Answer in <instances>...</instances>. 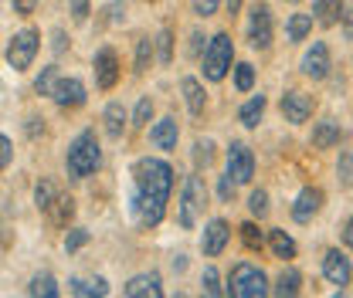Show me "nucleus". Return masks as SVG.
Masks as SVG:
<instances>
[{
    "mask_svg": "<svg viewBox=\"0 0 353 298\" xmlns=\"http://www.w3.org/2000/svg\"><path fill=\"white\" fill-rule=\"evenodd\" d=\"M132 183H136L132 211L139 217V224L157 227V224L163 220V213H167V204H170L174 167H170L167 160L143 156V160H136V167H132Z\"/></svg>",
    "mask_w": 353,
    "mask_h": 298,
    "instance_id": "1",
    "label": "nucleus"
},
{
    "mask_svg": "<svg viewBox=\"0 0 353 298\" xmlns=\"http://www.w3.org/2000/svg\"><path fill=\"white\" fill-rule=\"evenodd\" d=\"M65 167H68V176H72V180H85V176H92V173L102 167V149H99V139H95L92 129L79 132V136L72 139L68 156H65Z\"/></svg>",
    "mask_w": 353,
    "mask_h": 298,
    "instance_id": "2",
    "label": "nucleus"
},
{
    "mask_svg": "<svg viewBox=\"0 0 353 298\" xmlns=\"http://www.w3.org/2000/svg\"><path fill=\"white\" fill-rule=\"evenodd\" d=\"M268 292H272V288H268V278H265L262 268H255V264H248V261H241V264L231 268V275H228V295L265 298Z\"/></svg>",
    "mask_w": 353,
    "mask_h": 298,
    "instance_id": "3",
    "label": "nucleus"
},
{
    "mask_svg": "<svg viewBox=\"0 0 353 298\" xmlns=\"http://www.w3.org/2000/svg\"><path fill=\"white\" fill-rule=\"evenodd\" d=\"M231 61H234L231 34H228V31H218V34L208 41V47H204V78H208V82H224Z\"/></svg>",
    "mask_w": 353,
    "mask_h": 298,
    "instance_id": "4",
    "label": "nucleus"
},
{
    "mask_svg": "<svg viewBox=\"0 0 353 298\" xmlns=\"http://www.w3.org/2000/svg\"><path fill=\"white\" fill-rule=\"evenodd\" d=\"M208 207V183L201 180V176H187L183 180V193H180V211H176V217H180V227H194L197 224V213Z\"/></svg>",
    "mask_w": 353,
    "mask_h": 298,
    "instance_id": "5",
    "label": "nucleus"
},
{
    "mask_svg": "<svg viewBox=\"0 0 353 298\" xmlns=\"http://www.w3.org/2000/svg\"><path fill=\"white\" fill-rule=\"evenodd\" d=\"M38 47H41V34H38L34 28L17 31V34L10 38V44H7V65H10L14 72H28L31 61H34V54H38Z\"/></svg>",
    "mask_w": 353,
    "mask_h": 298,
    "instance_id": "6",
    "label": "nucleus"
},
{
    "mask_svg": "<svg viewBox=\"0 0 353 298\" xmlns=\"http://www.w3.org/2000/svg\"><path fill=\"white\" fill-rule=\"evenodd\" d=\"M272 34H275V24H272L268 3H255L252 14H248V44L259 47V51H268L272 47Z\"/></svg>",
    "mask_w": 353,
    "mask_h": 298,
    "instance_id": "7",
    "label": "nucleus"
},
{
    "mask_svg": "<svg viewBox=\"0 0 353 298\" xmlns=\"http://www.w3.org/2000/svg\"><path fill=\"white\" fill-rule=\"evenodd\" d=\"M228 176L234 183H252L255 176V153L248 142H231L228 146Z\"/></svg>",
    "mask_w": 353,
    "mask_h": 298,
    "instance_id": "8",
    "label": "nucleus"
},
{
    "mask_svg": "<svg viewBox=\"0 0 353 298\" xmlns=\"http://www.w3.org/2000/svg\"><path fill=\"white\" fill-rule=\"evenodd\" d=\"M299 68H303V75L312 78V82H326L330 78V68H333V58H330V47L326 41H312L306 54H303V61H299Z\"/></svg>",
    "mask_w": 353,
    "mask_h": 298,
    "instance_id": "9",
    "label": "nucleus"
},
{
    "mask_svg": "<svg viewBox=\"0 0 353 298\" xmlns=\"http://www.w3.org/2000/svg\"><path fill=\"white\" fill-rule=\"evenodd\" d=\"M323 278H326L330 285H336V288H347L353 281V264L340 248H333V251L323 255Z\"/></svg>",
    "mask_w": 353,
    "mask_h": 298,
    "instance_id": "10",
    "label": "nucleus"
},
{
    "mask_svg": "<svg viewBox=\"0 0 353 298\" xmlns=\"http://www.w3.org/2000/svg\"><path fill=\"white\" fill-rule=\"evenodd\" d=\"M282 116H285V123H292V126H303V123H309L312 119V109H316V102H312V95H306V92H285L282 95Z\"/></svg>",
    "mask_w": 353,
    "mask_h": 298,
    "instance_id": "11",
    "label": "nucleus"
},
{
    "mask_svg": "<svg viewBox=\"0 0 353 298\" xmlns=\"http://www.w3.org/2000/svg\"><path fill=\"white\" fill-rule=\"evenodd\" d=\"M228 241H231L228 220H224V217H214V220H208V227H204V234H201V251L208 257H218L221 251L228 248Z\"/></svg>",
    "mask_w": 353,
    "mask_h": 298,
    "instance_id": "12",
    "label": "nucleus"
},
{
    "mask_svg": "<svg viewBox=\"0 0 353 298\" xmlns=\"http://www.w3.org/2000/svg\"><path fill=\"white\" fill-rule=\"evenodd\" d=\"M323 200H326V197H323L319 187H303L299 197L292 200V220H296V224H309L316 213L323 211Z\"/></svg>",
    "mask_w": 353,
    "mask_h": 298,
    "instance_id": "13",
    "label": "nucleus"
},
{
    "mask_svg": "<svg viewBox=\"0 0 353 298\" xmlns=\"http://www.w3.org/2000/svg\"><path fill=\"white\" fill-rule=\"evenodd\" d=\"M116 82H119V54L112 47H102L95 54V85L109 92V88H116Z\"/></svg>",
    "mask_w": 353,
    "mask_h": 298,
    "instance_id": "14",
    "label": "nucleus"
},
{
    "mask_svg": "<svg viewBox=\"0 0 353 298\" xmlns=\"http://www.w3.org/2000/svg\"><path fill=\"white\" fill-rule=\"evenodd\" d=\"M51 98H54L58 109H79V105H85L88 95H85V85H82L79 78H58Z\"/></svg>",
    "mask_w": 353,
    "mask_h": 298,
    "instance_id": "15",
    "label": "nucleus"
},
{
    "mask_svg": "<svg viewBox=\"0 0 353 298\" xmlns=\"http://www.w3.org/2000/svg\"><path fill=\"white\" fill-rule=\"evenodd\" d=\"M126 298H163V281L157 271H146V275H132L123 288Z\"/></svg>",
    "mask_w": 353,
    "mask_h": 298,
    "instance_id": "16",
    "label": "nucleus"
},
{
    "mask_svg": "<svg viewBox=\"0 0 353 298\" xmlns=\"http://www.w3.org/2000/svg\"><path fill=\"white\" fill-rule=\"evenodd\" d=\"M176 139H180V126H176V119H174V116L160 119L157 126L150 129V142H153L157 149H163V153H170V149H176Z\"/></svg>",
    "mask_w": 353,
    "mask_h": 298,
    "instance_id": "17",
    "label": "nucleus"
},
{
    "mask_svg": "<svg viewBox=\"0 0 353 298\" xmlns=\"http://www.w3.org/2000/svg\"><path fill=\"white\" fill-rule=\"evenodd\" d=\"M180 92H183L187 112H190V116H201V112H204V105H208V92H204V85H201V78L187 75V78L180 82Z\"/></svg>",
    "mask_w": 353,
    "mask_h": 298,
    "instance_id": "18",
    "label": "nucleus"
},
{
    "mask_svg": "<svg viewBox=\"0 0 353 298\" xmlns=\"http://www.w3.org/2000/svg\"><path fill=\"white\" fill-rule=\"evenodd\" d=\"M343 7H347V0H316L312 3V17H316L319 28H333V24L343 21Z\"/></svg>",
    "mask_w": 353,
    "mask_h": 298,
    "instance_id": "19",
    "label": "nucleus"
},
{
    "mask_svg": "<svg viewBox=\"0 0 353 298\" xmlns=\"http://www.w3.org/2000/svg\"><path fill=\"white\" fill-rule=\"evenodd\" d=\"M340 139H343V129L333 119H323V123L312 126V146L316 149H333V146H340Z\"/></svg>",
    "mask_w": 353,
    "mask_h": 298,
    "instance_id": "20",
    "label": "nucleus"
},
{
    "mask_svg": "<svg viewBox=\"0 0 353 298\" xmlns=\"http://www.w3.org/2000/svg\"><path fill=\"white\" fill-rule=\"evenodd\" d=\"M303 292V275L296 271V268H285L279 278H275V288H272V295L279 298H296Z\"/></svg>",
    "mask_w": 353,
    "mask_h": 298,
    "instance_id": "21",
    "label": "nucleus"
},
{
    "mask_svg": "<svg viewBox=\"0 0 353 298\" xmlns=\"http://www.w3.org/2000/svg\"><path fill=\"white\" fill-rule=\"evenodd\" d=\"M265 105H268V102H265V95H252V98L238 109V123H241L245 129H255L259 123H262Z\"/></svg>",
    "mask_w": 353,
    "mask_h": 298,
    "instance_id": "22",
    "label": "nucleus"
},
{
    "mask_svg": "<svg viewBox=\"0 0 353 298\" xmlns=\"http://www.w3.org/2000/svg\"><path fill=\"white\" fill-rule=\"evenodd\" d=\"M102 123H105V132L112 139H123V129H126V109H123V102H109L105 112H102Z\"/></svg>",
    "mask_w": 353,
    "mask_h": 298,
    "instance_id": "23",
    "label": "nucleus"
},
{
    "mask_svg": "<svg viewBox=\"0 0 353 298\" xmlns=\"http://www.w3.org/2000/svg\"><path fill=\"white\" fill-rule=\"evenodd\" d=\"M268 244H272V255L275 257H282V261H292L296 257V241L285 234V231H268Z\"/></svg>",
    "mask_w": 353,
    "mask_h": 298,
    "instance_id": "24",
    "label": "nucleus"
},
{
    "mask_svg": "<svg viewBox=\"0 0 353 298\" xmlns=\"http://www.w3.org/2000/svg\"><path fill=\"white\" fill-rule=\"evenodd\" d=\"M44 213L51 217V224H54V227H65V224L72 220V213H75V200H72V197H65V193H58V200H54Z\"/></svg>",
    "mask_w": 353,
    "mask_h": 298,
    "instance_id": "25",
    "label": "nucleus"
},
{
    "mask_svg": "<svg viewBox=\"0 0 353 298\" xmlns=\"http://www.w3.org/2000/svg\"><path fill=\"white\" fill-rule=\"evenodd\" d=\"M312 14H292L289 17V24H285V38L289 41H306V34L312 31Z\"/></svg>",
    "mask_w": 353,
    "mask_h": 298,
    "instance_id": "26",
    "label": "nucleus"
},
{
    "mask_svg": "<svg viewBox=\"0 0 353 298\" xmlns=\"http://www.w3.org/2000/svg\"><path fill=\"white\" fill-rule=\"evenodd\" d=\"M28 295H34V298H58V281H54L48 271H41V275H34V278H31Z\"/></svg>",
    "mask_w": 353,
    "mask_h": 298,
    "instance_id": "27",
    "label": "nucleus"
},
{
    "mask_svg": "<svg viewBox=\"0 0 353 298\" xmlns=\"http://www.w3.org/2000/svg\"><path fill=\"white\" fill-rule=\"evenodd\" d=\"M153 51H157V41H150V38H139V44H136V61H132V72H136V75H143V72L150 68V61H153Z\"/></svg>",
    "mask_w": 353,
    "mask_h": 298,
    "instance_id": "28",
    "label": "nucleus"
},
{
    "mask_svg": "<svg viewBox=\"0 0 353 298\" xmlns=\"http://www.w3.org/2000/svg\"><path fill=\"white\" fill-rule=\"evenodd\" d=\"M72 292L75 295H109V285L105 278H92V281H82V278H72Z\"/></svg>",
    "mask_w": 353,
    "mask_h": 298,
    "instance_id": "29",
    "label": "nucleus"
},
{
    "mask_svg": "<svg viewBox=\"0 0 353 298\" xmlns=\"http://www.w3.org/2000/svg\"><path fill=\"white\" fill-rule=\"evenodd\" d=\"M238 234H241V241H245V248H248V251H262L265 234L259 231V224H255V220L241 224V227H238Z\"/></svg>",
    "mask_w": 353,
    "mask_h": 298,
    "instance_id": "30",
    "label": "nucleus"
},
{
    "mask_svg": "<svg viewBox=\"0 0 353 298\" xmlns=\"http://www.w3.org/2000/svg\"><path fill=\"white\" fill-rule=\"evenodd\" d=\"M58 78H61L58 65H48V68H41V75L34 78V92H38V95H51V92H54V85H58Z\"/></svg>",
    "mask_w": 353,
    "mask_h": 298,
    "instance_id": "31",
    "label": "nucleus"
},
{
    "mask_svg": "<svg viewBox=\"0 0 353 298\" xmlns=\"http://www.w3.org/2000/svg\"><path fill=\"white\" fill-rule=\"evenodd\" d=\"M54 200H58V187H54V180H41L38 190H34V204H38V211H48Z\"/></svg>",
    "mask_w": 353,
    "mask_h": 298,
    "instance_id": "32",
    "label": "nucleus"
},
{
    "mask_svg": "<svg viewBox=\"0 0 353 298\" xmlns=\"http://www.w3.org/2000/svg\"><path fill=\"white\" fill-rule=\"evenodd\" d=\"M211 163H214V142H211V139H197V142H194V167H197V170H201V167L208 170Z\"/></svg>",
    "mask_w": 353,
    "mask_h": 298,
    "instance_id": "33",
    "label": "nucleus"
},
{
    "mask_svg": "<svg viewBox=\"0 0 353 298\" xmlns=\"http://www.w3.org/2000/svg\"><path fill=\"white\" fill-rule=\"evenodd\" d=\"M157 58H160V65H170L174 61V34H170V28H163L157 34Z\"/></svg>",
    "mask_w": 353,
    "mask_h": 298,
    "instance_id": "34",
    "label": "nucleus"
},
{
    "mask_svg": "<svg viewBox=\"0 0 353 298\" xmlns=\"http://www.w3.org/2000/svg\"><path fill=\"white\" fill-rule=\"evenodd\" d=\"M252 85H255V68L248 61H238L234 65V88L238 92H252Z\"/></svg>",
    "mask_w": 353,
    "mask_h": 298,
    "instance_id": "35",
    "label": "nucleus"
},
{
    "mask_svg": "<svg viewBox=\"0 0 353 298\" xmlns=\"http://www.w3.org/2000/svg\"><path fill=\"white\" fill-rule=\"evenodd\" d=\"M201 285H204V295H214V298H221L228 292V288H221V278L214 268H204V271H201Z\"/></svg>",
    "mask_w": 353,
    "mask_h": 298,
    "instance_id": "36",
    "label": "nucleus"
},
{
    "mask_svg": "<svg viewBox=\"0 0 353 298\" xmlns=\"http://www.w3.org/2000/svg\"><path fill=\"white\" fill-rule=\"evenodd\" d=\"M248 211L255 220H265L268 217V193L265 190H252V197H248Z\"/></svg>",
    "mask_w": 353,
    "mask_h": 298,
    "instance_id": "37",
    "label": "nucleus"
},
{
    "mask_svg": "<svg viewBox=\"0 0 353 298\" xmlns=\"http://www.w3.org/2000/svg\"><path fill=\"white\" fill-rule=\"evenodd\" d=\"M153 119V102H150V95H143L139 102H136V112H132V126L143 129L146 123Z\"/></svg>",
    "mask_w": 353,
    "mask_h": 298,
    "instance_id": "38",
    "label": "nucleus"
},
{
    "mask_svg": "<svg viewBox=\"0 0 353 298\" xmlns=\"http://www.w3.org/2000/svg\"><path fill=\"white\" fill-rule=\"evenodd\" d=\"M336 176H340L343 190H353V156H350V153H340V163H336Z\"/></svg>",
    "mask_w": 353,
    "mask_h": 298,
    "instance_id": "39",
    "label": "nucleus"
},
{
    "mask_svg": "<svg viewBox=\"0 0 353 298\" xmlns=\"http://www.w3.org/2000/svg\"><path fill=\"white\" fill-rule=\"evenodd\" d=\"M190 7H194L197 17H214L218 7H221V0H190Z\"/></svg>",
    "mask_w": 353,
    "mask_h": 298,
    "instance_id": "40",
    "label": "nucleus"
},
{
    "mask_svg": "<svg viewBox=\"0 0 353 298\" xmlns=\"http://www.w3.org/2000/svg\"><path fill=\"white\" fill-rule=\"evenodd\" d=\"M88 244V231H82V227H75L68 237H65V251H79V248H85Z\"/></svg>",
    "mask_w": 353,
    "mask_h": 298,
    "instance_id": "41",
    "label": "nucleus"
},
{
    "mask_svg": "<svg viewBox=\"0 0 353 298\" xmlns=\"http://www.w3.org/2000/svg\"><path fill=\"white\" fill-rule=\"evenodd\" d=\"M10 160H14V146H10V139L0 132V170H7Z\"/></svg>",
    "mask_w": 353,
    "mask_h": 298,
    "instance_id": "42",
    "label": "nucleus"
},
{
    "mask_svg": "<svg viewBox=\"0 0 353 298\" xmlns=\"http://www.w3.org/2000/svg\"><path fill=\"white\" fill-rule=\"evenodd\" d=\"M234 187H238V183H234V180H231L228 173H224V176H221V183H218V197L224 200V204H228V200L234 197Z\"/></svg>",
    "mask_w": 353,
    "mask_h": 298,
    "instance_id": "43",
    "label": "nucleus"
},
{
    "mask_svg": "<svg viewBox=\"0 0 353 298\" xmlns=\"http://www.w3.org/2000/svg\"><path fill=\"white\" fill-rule=\"evenodd\" d=\"M88 14H92V10H88V0H72V17H75L79 24L88 21Z\"/></svg>",
    "mask_w": 353,
    "mask_h": 298,
    "instance_id": "44",
    "label": "nucleus"
},
{
    "mask_svg": "<svg viewBox=\"0 0 353 298\" xmlns=\"http://www.w3.org/2000/svg\"><path fill=\"white\" fill-rule=\"evenodd\" d=\"M340 241H343V248H350L353 251V217L343 220V227H340Z\"/></svg>",
    "mask_w": 353,
    "mask_h": 298,
    "instance_id": "45",
    "label": "nucleus"
},
{
    "mask_svg": "<svg viewBox=\"0 0 353 298\" xmlns=\"http://www.w3.org/2000/svg\"><path fill=\"white\" fill-rule=\"evenodd\" d=\"M10 3H14V14H21V17L34 14V7H38V0H10Z\"/></svg>",
    "mask_w": 353,
    "mask_h": 298,
    "instance_id": "46",
    "label": "nucleus"
},
{
    "mask_svg": "<svg viewBox=\"0 0 353 298\" xmlns=\"http://www.w3.org/2000/svg\"><path fill=\"white\" fill-rule=\"evenodd\" d=\"M201 41H204V34L194 31V34H190V54H201Z\"/></svg>",
    "mask_w": 353,
    "mask_h": 298,
    "instance_id": "47",
    "label": "nucleus"
},
{
    "mask_svg": "<svg viewBox=\"0 0 353 298\" xmlns=\"http://www.w3.org/2000/svg\"><path fill=\"white\" fill-rule=\"evenodd\" d=\"M343 17H347V21H343V38H347V41H353V10H350V14H343Z\"/></svg>",
    "mask_w": 353,
    "mask_h": 298,
    "instance_id": "48",
    "label": "nucleus"
},
{
    "mask_svg": "<svg viewBox=\"0 0 353 298\" xmlns=\"http://www.w3.org/2000/svg\"><path fill=\"white\" fill-rule=\"evenodd\" d=\"M51 47H54V54L65 51V31H54V44H51Z\"/></svg>",
    "mask_w": 353,
    "mask_h": 298,
    "instance_id": "49",
    "label": "nucleus"
},
{
    "mask_svg": "<svg viewBox=\"0 0 353 298\" xmlns=\"http://www.w3.org/2000/svg\"><path fill=\"white\" fill-rule=\"evenodd\" d=\"M228 3V14H238L241 10V0H224Z\"/></svg>",
    "mask_w": 353,
    "mask_h": 298,
    "instance_id": "50",
    "label": "nucleus"
},
{
    "mask_svg": "<svg viewBox=\"0 0 353 298\" xmlns=\"http://www.w3.org/2000/svg\"><path fill=\"white\" fill-rule=\"evenodd\" d=\"M38 123H41V119H31V126H28V132H31V136H38V132H44V126H38Z\"/></svg>",
    "mask_w": 353,
    "mask_h": 298,
    "instance_id": "51",
    "label": "nucleus"
},
{
    "mask_svg": "<svg viewBox=\"0 0 353 298\" xmlns=\"http://www.w3.org/2000/svg\"><path fill=\"white\" fill-rule=\"evenodd\" d=\"M289 3H296V0H289Z\"/></svg>",
    "mask_w": 353,
    "mask_h": 298,
    "instance_id": "52",
    "label": "nucleus"
}]
</instances>
